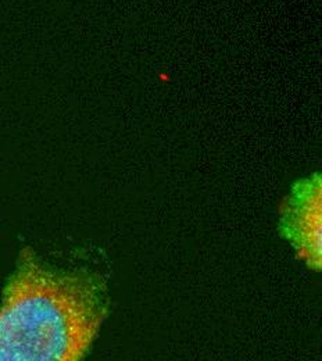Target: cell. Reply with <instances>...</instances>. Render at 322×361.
I'll list each match as a JSON object with an SVG mask.
<instances>
[{"label":"cell","instance_id":"obj_2","mask_svg":"<svg viewBox=\"0 0 322 361\" xmlns=\"http://www.w3.org/2000/svg\"><path fill=\"white\" fill-rule=\"evenodd\" d=\"M321 176L297 180L283 203L280 233L310 269L322 264Z\"/></svg>","mask_w":322,"mask_h":361},{"label":"cell","instance_id":"obj_1","mask_svg":"<svg viewBox=\"0 0 322 361\" xmlns=\"http://www.w3.org/2000/svg\"><path fill=\"white\" fill-rule=\"evenodd\" d=\"M107 313L101 276L51 269L25 249L0 305V361L81 360Z\"/></svg>","mask_w":322,"mask_h":361}]
</instances>
